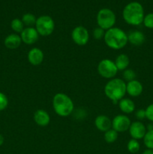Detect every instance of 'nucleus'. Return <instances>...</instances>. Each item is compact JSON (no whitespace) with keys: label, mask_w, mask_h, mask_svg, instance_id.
Returning a JSON list of instances; mask_svg holds the SVG:
<instances>
[{"label":"nucleus","mask_w":153,"mask_h":154,"mask_svg":"<svg viewBox=\"0 0 153 154\" xmlns=\"http://www.w3.org/2000/svg\"><path fill=\"white\" fill-rule=\"evenodd\" d=\"M144 17L143 7L138 2H129L124 6L122 11L123 19L130 26H136L142 24Z\"/></svg>","instance_id":"nucleus-1"},{"label":"nucleus","mask_w":153,"mask_h":154,"mask_svg":"<svg viewBox=\"0 0 153 154\" xmlns=\"http://www.w3.org/2000/svg\"><path fill=\"white\" fill-rule=\"evenodd\" d=\"M104 40L108 48L116 51L123 49L128 43L127 34L118 27H112L106 30Z\"/></svg>","instance_id":"nucleus-2"},{"label":"nucleus","mask_w":153,"mask_h":154,"mask_svg":"<svg viewBox=\"0 0 153 154\" xmlns=\"http://www.w3.org/2000/svg\"><path fill=\"white\" fill-rule=\"evenodd\" d=\"M104 94L113 103H118L126 94V83L120 78L110 79L105 85Z\"/></svg>","instance_id":"nucleus-3"},{"label":"nucleus","mask_w":153,"mask_h":154,"mask_svg":"<svg viewBox=\"0 0 153 154\" xmlns=\"http://www.w3.org/2000/svg\"><path fill=\"white\" fill-rule=\"evenodd\" d=\"M52 107L57 115L66 117L72 114L74 105L72 99L68 95L58 93L52 98Z\"/></svg>","instance_id":"nucleus-4"},{"label":"nucleus","mask_w":153,"mask_h":154,"mask_svg":"<svg viewBox=\"0 0 153 154\" xmlns=\"http://www.w3.org/2000/svg\"><path fill=\"white\" fill-rule=\"evenodd\" d=\"M97 23L98 27L104 29L105 31L114 27L116 21L115 13L110 8H102L99 10L97 14Z\"/></svg>","instance_id":"nucleus-5"},{"label":"nucleus","mask_w":153,"mask_h":154,"mask_svg":"<svg viewBox=\"0 0 153 154\" xmlns=\"http://www.w3.org/2000/svg\"><path fill=\"white\" fill-rule=\"evenodd\" d=\"M34 26L39 35L46 37L50 35L53 32L55 29V23L50 16L42 15L37 18Z\"/></svg>","instance_id":"nucleus-6"},{"label":"nucleus","mask_w":153,"mask_h":154,"mask_svg":"<svg viewBox=\"0 0 153 154\" xmlns=\"http://www.w3.org/2000/svg\"><path fill=\"white\" fill-rule=\"evenodd\" d=\"M98 72L105 79H112L118 72L115 63L110 59H104L98 65Z\"/></svg>","instance_id":"nucleus-7"},{"label":"nucleus","mask_w":153,"mask_h":154,"mask_svg":"<svg viewBox=\"0 0 153 154\" xmlns=\"http://www.w3.org/2000/svg\"><path fill=\"white\" fill-rule=\"evenodd\" d=\"M71 38L73 42L79 46L86 45L89 40L88 31L82 26H76L71 32Z\"/></svg>","instance_id":"nucleus-8"},{"label":"nucleus","mask_w":153,"mask_h":154,"mask_svg":"<svg viewBox=\"0 0 153 154\" xmlns=\"http://www.w3.org/2000/svg\"><path fill=\"white\" fill-rule=\"evenodd\" d=\"M131 122L130 118L124 114H118L112 120V129L119 132H126L130 128Z\"/></svg>","instance_id":"nucleus-9"},{"label":"nucleus","mask_w":153,"mask_h":154,"mask_svg":"<svg viewBox=\"0 0 153 154\" xmlns=\"http://www.w3.org/2000/svg\"><path fill=\"white\" fill-rule=\"evenodd\" d=\"M128 131L132 138L139 141L140 139H143L147 132V129L142 122L137 120L131 123Z\"/></svg>","instance_id":"nucleus-10"},{"label":"nucleus","mask_w":153,"mask_h":154,"mask_svg":"<svg viewBox=\"0 0 153 154\" xmlns=\"http://www.w3.org/2000/svg\"><path fill=\"white\" fill-rule=\"evenodd\" d=\"M20 35L22 42L28 45H33L39 38V34L34 27L24 28Z\"/></svg>","instance_id":"nucleus-11"},{"label":"nucleus","mask_w":153,"mask_h":154,"mask_svg":"<svg viewBox=\"0 0 153 154\" xmlns=\"http://www.w3.org/2000/svg\"><path fill=\"white\" fill-rule=\"evenodd\" d=\"M142 84L137 80H133L126 84V93L131 97H138L142 94Z\"/></svg>","instance_id":"nucleus-12"},{"label":"nucleus","mask_w":153,"mask_h":154,"mask_svg":"<svg viewBox=\"0 0 153 154\" xmlns=\"http://www.w3.org/2000/svg\"><path fill=\"white\" fill-rule=\"evenodd\" d=\"M27 58L30 64L37 66L41 64L44 58V55L43 51L40 48H33L28 51Z\"/></svg>","instance_id":"nucleus-13"},{"label":"nucleus","mask_w":153,"mask_h":154,"mask_svg":"<svg viewBox=\"0 0 153 154\" xmlns=\"http://www.w3.org/2000/svg\"><path fill=\"white\" fill-rule=\"evenodd\" d=\"M94 126L98 130L105 132L112 129V120L106 115H98L94 120Z\"/></svg>","instance_id":"nucleus-14"},{"label":"nucleus","mask_w":153,"mask_h":154,"mask_svg":"<svg viewBox=\"0 0 153 154\" xmlns=\"http://www.w3.org/2000/svg\"><path fill=\"white\" fill-rule=\"evenodd\" d=\"M34 121L38 126L45 127L49 125L50 122V117L46 111L43 109H38L34 114Z\"/></svg>","instance_id":"nucleus-15"},{"label":"nucleus","mask_w":153,"mask_h":154,"mask_svg":"<svg viewBox=\"0 0 153 154\" xmlns=\"http://www.w3.org/2000/svg\"><path fill=\"white\" fill-rule=\"evenodd\" d=\"M128 35V42L134 46H140L146 41L145 35L139 30L130 31Z\"/></svg>","instance_id":"nucleus-16"},{"label":"nucleus","mask_w":153,"mask_h":154,"mask_svg":"<svg viewBox=\"0 0 153 154\" xmlns=\"http://www.w3.org/2000/svg\"><path fill=\"white\" fill-rule=\"evenodd\" d=\"M22 43L20 35L16 33H12L6 36L4 41V45L9 50H15L19 48Z\"/></svg>","instance_id":"nucleus-17"},{"label":"nucleus","mask_w":153,"mask_h":154,"mask_svg":"<svg viewBox=\"0 0 153 154\" xmlns=\"http://www.w3.org/2000/svg\"><path fill=\"white\" fill-rule=\"evenodd\" d=\"M119 109L124 114H131L135 111V104L128 98H123L118 102Z\"/></svg>","instance_id":"nucleus-18"},{"label":"nucleus","mask_w":153,"mask_h":154,"mask_svg":"<svg viewBox=\"0 0 153 154\" xmlns=\"http://www.w3.org/2000/svg\"><path fill=\"white\" fill-rule=\"evenodd\" d=\"M114 63H115L118 71H124L128 67L129 64H130V59H129L128 56L126 54H121L117 56Z\"/></svg>","instance_id":"nucleus-19"},{"label":"nucleus","mask_w":153,"mask_h":154,"mask_svg":"<svg viewBox=\"0 0 153 154\" xmlns=\"http://www.w3.org/2000/svg\"><path fill=\"white\" fill-rule=\"evenodd\" d=\"M21 20H22L24 26H26L27 27H33V26L35 25L37 18L33 14L26 13L22 15Z\"/></svg>","instance_id":"nucleus-20"},{"label":"nucleus","mask_w":153,"mask_h":154,"mask_svg":"<svg viewBox=\"0 0 153 154\" xmlns=\"http://www.w3.org/2000/svg\"><path fill=\"white\" fill-rule=\"evenodd\" d=\"M118 133L116 131L114 130L113 129H110L108 131L104 132V138L105 141L108 144H112L115 142L117 139H118Z\"/></svg>","instance_id":"nucleus-21"},{"label":"nucleus","mask_w":153,"mask_h":154,"mask_svg":"<svg viewBox=\"0 0 153 154\" xmlns=\"http://www.w3.org/2000/svg\"><path fill=\"white\" fill-rule=\"evenodd\" d=\"M10 27L15 33L20 34L22 30L24 29V24L22 20L19 19V18H15V19L12 20L11 23H10Z\"/></svg>","instance_id":"nucleus-22"},{"label":"nucleus","mask_w":153,"mask_h":154,"mask_svg":"<svg viewBox=\"0 0 153 154\" xmlns=\"http://www.w3.org/2000/svg\"><path fill=\"white\" fill-rule=\"evenodd\" d=\"M127 149L131 153H137L140 149V144L138 140L134 139V138L129 140L127 144Z\"/></svg>","instance_id":"nucleus-23"},{"label":"nucleus","mask_w":153,"mask_h":154,"mask_svg":"<svg viewBox=\"0 0 153 154\" xmlns=\"http://www.w3.org/2000/svg\"><path fill=\"white\" fill-rule=\"evenodd\" d=\"M143 143L147 149L153 150V129L147 130L143 138Z\"/></svg>","instance_id":"nucleus-24"},{"label":"nucleus","mask_w":153,"mask_h":154,"mask_svg":"<svg viewBox=\"0 0 153 154\" xmlns=\"http://www.w3.org/2000/svg\"><path fill=\"white\" fill-rule=\"evenodd\" d=\"M136 73H135L133 69H127L123 71L122 72V77L124 78V80L127 81L128 82L129 81H131L133 80H135L136 78Z\"/></svg>","instance_id":"nucleus-25"},{"label":"nucleus","mask_w":153,"mask_h":154,"mask_svg":"<svg viewBox=\"0 0 153 154\" xmlns=\"http://www.w3.org/2000/svg\"><path fill=\"white\" fill-rule=\"evenodd\" d=\"M142 23L146 28L153 29V13H148L145 15Z\"/></svg>","instance_id":"nucleus-26"},{"label":"nucleus","mask_w":153,"mask_h":154,"mask_svg":"<svg viewBox=\"0 0 153 154\" xmlns=\"http://www.w3.org/2000/svg\"><path fill=\"white\" fill-rule=\"evenodd\" d=\"M105 32H106V31H105L104 29H101L100 27L98 26L97 28H95L93 30V37H94V38L96 39V40L104 39L105 35Z\"/></svg>","instance_id":"nucleus-27"},{"label":"nucleus","mask_w":153,"mask_h":154,"mask_svg":"<svg viewBox=\"0 0 153 154\" xmlns=\"http://www.w3.org/2000/svg\"><path fill=\"white\" fill-rule=\"evenodd\" d=\"M8 105V99L5 94L0 92V111L5 109Z\"/></svg>","instance_id":"nucleus-28"},{"label":"nucleus","mask_w":153,"mask_h":154,"mask_svg":"<svg viewBox=\"0 0 153 154\" xmlns=\"http://www.w3.org/2000/svg\"><path fill=\"white\" fill-rule=\"evenodd\" d=\"M146 111V117L147 120L153 123V103L150 104L146 107L145 109Z\"/></svg>","instance_id":"nucleus-29"},{"label":"nucleus","mask_w":153,"mask_h":154,"mask_svg":"<svg viewBox=\"0 0 153 154\" xmlns=\"http://www.w3.org/2000/svg\"><path fill=\"white\" fill-rule=\"evenodd\" d=\"M135 117L139 121L146 119V111L145 109H138L137 111L135 112Z\"/></svg>","instance_id":"nucleus-30"},{"label":"nucleus","mask_w":153,"mask_h":154,"mask_svg":"<svg viewBox=\"0 0 153 154\" xmlns=\"http://www.w3.org/2000/svg\"><path fill=\"white\" fill-rule=\"evenodd\" d=\"M142 154H153V150H150V149H146L142 152Z\"/></svg>","instance_id":"nucleus-31"},{"label":"nucleus","mask_w":153,"mask_h":154,"mask_svg":"<svg viewBox=\"0 0 153 154\" xmlns=\"http://www.w3.org/2000/svg\"><path fill=\"white\" fill-rule=\"evenodd\" d=\"M4 137H3L2 135H1V134H0V147H1L3 144H4Z\"/></svg>","instance_id":"nucleus-32"}]
</instances>
